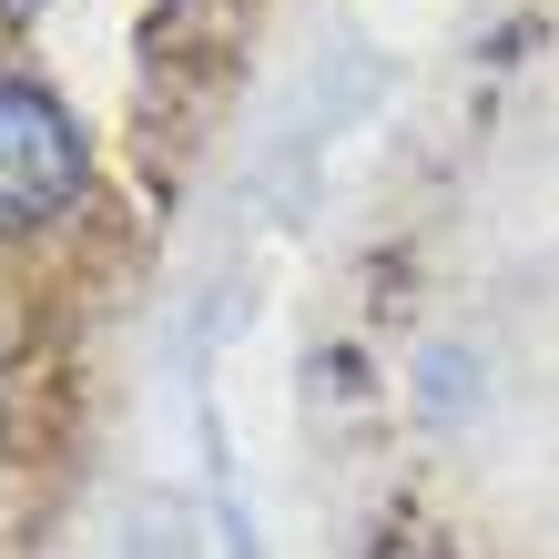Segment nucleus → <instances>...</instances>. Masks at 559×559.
Here are the masks:
<instances>
[{
    "mask_svg": "<svg viewBox=\"0 0 559 559\" xmlns=\"http://www.w3.org/2000/svg\"><path fill=\"white\" fill-rule=\"evenodd\" d=\"M92 193V133L41 72L0 61V254L41 245L82 214Z\"/></svg>",
    "mask_w": 559,
    "mask_h": 559,
    "instance_id": "1",
    "label": "nucleus"
},
{
    "mask_svg": "<svg viewBox=\"0 0 559 559\" xmlns=\"http://www.w3.org/2000/svg\"><path fill=\"white\" fill-rule=\"evenodd\" d=\"M21 11H51V0H0V21H21Z\"/></svg>",
    "mask_w": 559,
    "mask_h": 559,
    "instance_id": "2",
    "label": "nucleus"
}]
</instances>
